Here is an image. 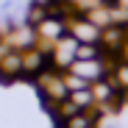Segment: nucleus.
Masks as SVG:
<instances>
[{"label":"nucleus","mask_w":128,"mask_h":128,"mask_svg":"<svg viewBox=\"0 0 128 128\" xmlns=\"http://www.w3.org/2000/svg\"><path fill=\"white\" fill-rule=\"evenodd\" d=\"M3 42L8 45V50L25 53V50H31L36 42H39V36H36V28H34V25L22 22V25H11V28L3 34Z\"/></svg>","instance_id":"nucleus-1"},{"label":"nucleus","mask_w":128,"mask_h":128,"mask_svg":"<svg viewBox=\"0 0 128 128\" xmlns=\"http://www.w3.org/2000/svg\"><path fill=\"white\" fill-rule=\"evenodd\" d=\"M67 72L84 78L86 84H95V81H100V78L109 75V72H106V67H103V58H75V61L70 64Z\"/></svg>","instance_id":"nucleus-2"},{"label":"nucleus","mask_w":128,"mask_h":128,"mask_svg":"<svg viewBox=\"0 0 128 128\" xmlns=\"http://www.w3.org/2000/svg\"><path fill=\"white\" fill-rule=\"evenodd\" d=\"M67 34L78 42V45H89V42H100V28L98 25H92L86 17H75V20H70L67 22Z\"/></svg>","instance_id":"nucleus-3"},{"label":"nucleus","mask_w":128,"mask_h":128,"mask_svg":"<svg viewBox=\"0 0 128 128\" xmlns=\"http://www.w3.org/2000/svg\"><path fill=\"white\" fill-rule=\"evenodd\" d=\"M48 67H50L48 53H42L36 45L22 53V75H25V78H36L42 70H48ZM50 70H53V67H50Z\"/></svg>","instance_id":"nucleus-4"},{"label":"nucleus","mask_w":128,"mask_h":128,"mask_svg":"<svg viewBox=\"0 0 128 128\" xmlns=\"http://www.w3.org/2000/svg\"><path fill=\"white\" fill-rule=\"evenodd\" d=\"M64 34H67V22H64V20H56V17H45L36 25V36L42 42H50V45H53L58 36H64Z\"/></svg>","instance_id":"nucleus-5"},{"label":"nucleus","mask_w":128,"mask_h":128,"mask_svg":"<svg viewBox=\"0 0 128 128\" xmlns=\"http://www.w3.org/2000/svg\"><path fill=\"white\" fill-rule=\"evenodd\" d=\"M22 78V53L8 50L0 58V81H17Z\"/></svg>","instance_id":"nucleus-6"},{"label":"nucleus","mask_w":128,"mask_h":128,"mask_svg":"<svg viewBox=\"0 0 128 128\" xmlns=\"http://www.w3.org/2000/svg\"><path fill=\"white\" fill-rule=\"evenodd\" d=\"M61 128H98L100 125V114H98V109L92 106V109H86V112H78V114H72V117H67L64 122H58Z\"/></svg>","instance_id":"nucleus-7"},{"label":"nucleus","mask_w":128,"mask_h":128,"mask_svg":"<svg viewBox=\"0 0 128 128\" xmlns=\"http://www.w3.org/2000/svg\"><path fill=\"white\" fill-rule=\"evenodd\" d=\"M114 8V6H112ZM112 8L109 6H95V8H89V11H84V17L89 20L92 25H98L100 31L103 28H109V25H114V17H112Z\"/></svg>","instance_id":"nucleus-8"},{"label":"nucleus","mask_w":128,"mask_h":128,"mask_svg":"<svg viewBox=\"0 0 128 128\" xmlns=\"http://www.w3.org/2000/svg\"><path fill=\"white\" fill-rule=\"evenodd\" d=\"M45 17H48V6H45V0H31L28 8H25V22L36 28Z\"/></svg>","instance_id":"nucleus-9"},{"label":"nucleus","mask_w":128,"mask_h":128,"mask_svg":"<svg viewBox=\"0 0 128 128\" xmlns=\"http://www.w3.org/2000/svg\"><path fill=\"white\" fill-rule=\"evenodd\" d=\"M70 100L78 106L81 112L92 109V106H95V95H92V86H84V89H72V92H70Z\"/></svg>","instance_id":"nucleus-10"},{"label":"nucleus","mask_w":128,"mask_h":128,"mask_svg":"<svg viewBox=\"0 0 128 128\" xmlns=\"http://www.w3.org/2000/svg\"><path fill=\"white\" fill-rule=\"evenodd\" d=\"M109 78H112V84H114V89L128 92V64H125V61H120V64H117V67L109 72Z\"/></svg>","instance_id":"nucleus-11"},{"label":"nucleus","mask_w":128,"mask_h":128,"mask_svg":"<svg viewBox=\"0 0 128 128\" xmlns=\"http://www.w3.org/2000/svg\"><path fill=\"white\" fill-rule=\"evenodd\" d=\"M61 78H64V86H67V92H72V89H84V86H89L84 78H78V75H72V72H61Z\"/></svg>","instance_id":"nucleus-12"},{"label":"nucleus","mask_w":128,"mask_h":128,"mask_svg":"<svg viewBox=\"0 0 128 128\" xmlns=\"http://www.w3.org/2000/svg\"><path fill=\"white\" fill-rule=\"evenodd\" d=\"M120 58H122V61L128 64V39L122 42V48H120Z\"/></svg>","instance_id":"nucleus-13"},{"label":"nucleus","mask_w":128,"mask_h":128,"mask_svg":"<svg viewBox=\"0 0 128 128\" xmlns=\"http://www.w3.org/2000/svg\"><path fill=\"white\" fill-rule=\"evenodd\" d=\"M117 6H122V8H128V0H117Z\"/></svg>","instance_id":"nucleus-14"}]
</instances>
